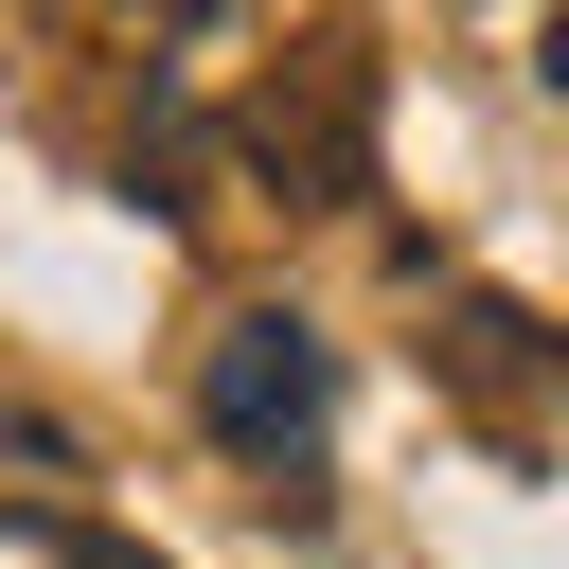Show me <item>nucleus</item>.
Listing matches in <instances>:
<instances>
[{"label": "nucleus", "mask_w": 569, "mask_h": 569, "mask_svg": "<svg viewBox=\"0 0 569 569\" xmlns=\"http://www.w3.org/2000/svg\"><path fill=\"white\" fill-rule=\"evenodd\" d=\"M231 142H249V178L284 196V213H356L373 196V53H284L249 107H231Z\"/></svg>", "instance_id": "obj_2"}, {"label": "nucleus", "mask_w": 569, "mask_h": 569, "mask_svg": "<svg viewBox=\"0 0 569 569\" xmlns=\"http://www.w3.org/2000/svg\"><path fill=\"white\" fill-rule=\"evenodd\" d=\"M0 462H36V480H71V445H53V427H36L18 391H0Z\"/></svg>", "instance_id": "obj_4"}, {"label": "nucleus", "mask_w": 569, "mask_h": 569, "mask_svg": "<svg viewBox=\"0 0 569 569\" xmlns=\"http://www.w3.org/2000/svg\"><path fill=\"white\" fill-rule=\"evenodd\" d=\"M124 18H160V36H196V18H213V0H124Z\"/></svg>", "instance_id": "obj_5"}, {"label": "nucleus", "mask_w": 569, "mask_h": 569, "mask_svg": "<svg viewBox=\"0 0 569 569\" xmlns=\"http://www.w3.org/2000/svg\"><path fill=\"white\" fill-rule=\"evenodd\" d=\"M196 427L302 498V462H320V427H338V338H320V320H284V302L213 320V356H196Z\"/></svg>", "instance_id": "obj_1"}, {"label": "nucleus", "mask_w": 569, "mask_h": 569, "mask_svg": "<svg viewBox=\"0 0 569 569\" xmlns=\"http://www.w3.org/2000/svg\"><path fill=\"white\" fill-rule=\"evenodd\" d=\"M36 551H53V569H160V551H124L107 516H36Z\"/></svg>", "instance_id": "obj_3"}, {"label": "nucleus", "mask_w": 569, "mask_h": 569, "mask_svg": "<svg viewBox=\"0 0 569 569\" xmlns=\"http://www.w3.org/2000/svg\"><path fill=\"white\" fill-rule=\"evenodd\" d=\"M533 71H551V89H569V18H551V36H533Z\"/></svg>", "instance_id": "obj_6"}]
</instances>
